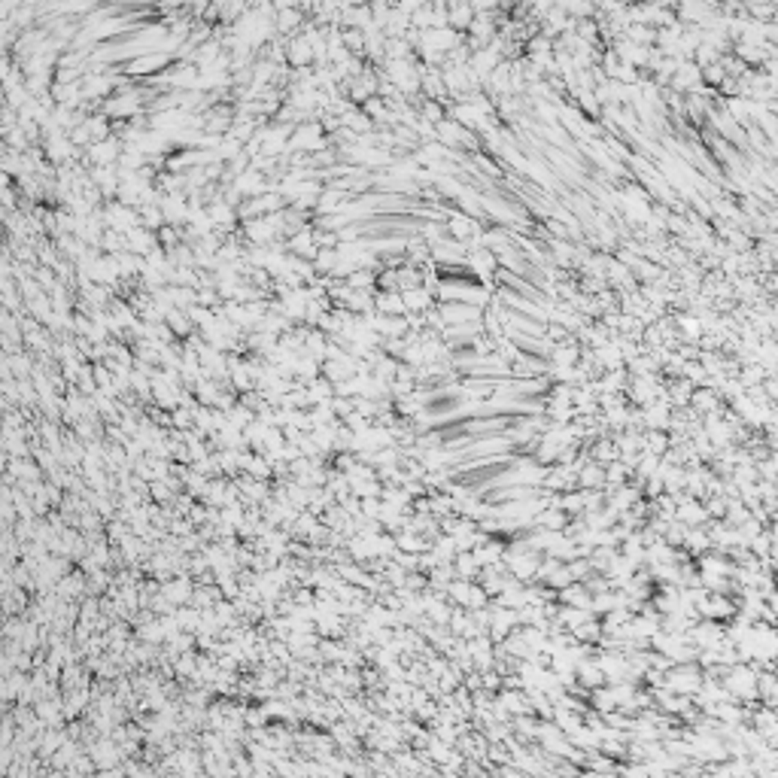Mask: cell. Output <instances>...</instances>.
Segmentation results:
<instances>
[{
	"instance_id": "3",
	"label": "cell",
	"mask_w": 778,
	"mask_h": 778,
	"mask_svg": "<svg viewBox=\"0 0 778 778\" xmlns=\"http://www.w3.org/2000/svg\"><path fill=\"white\" fill-rule=\"evenodd\" d=\"M371 307H374V314H380V316H404V301H401L399 289H389V292L374 289V295H371Z\"/></svg>"
},
{
	"instance_id": "13",
	"label": "cell",
	"mask_w": 778,
	"mask_h": 778,
	"mask_svg": "<svg viewBox=\"0 0 778 778\" xmlns=\"http://www.w3.org/2000/svg\"><path fill=\"white\" fill-rule=\"evenodd\" d=\"M623 37L638 46H654V37H657V28H647V25H629L623 30Z\"/></svg>"
},
{
	"instance_id": "7",
	"label": "cell",
	"mask_w": 778,
	"mask_h": 778,
	"mask_svg": "<svg viewBox=\"0 0 778 778\" xmlns=\"http://www.w3.org/2000/svg\"><path fill=\"white\" fill-rule=\"evenodd\" d=\"M681 547H684V551H687L690 556H699V553H705L708 547H712V538H708V532L703 529V526H687Z\"/></svg>"
},
{
	"instance_id": "1",
	"label": "cell",
	"mask_w": 778,
	"mask_h": 778,
	"mask_svg": "<svg viewBox=\"0 0 778 778\" xmlns=\"http://www.w3.org/2000/svg\"><path fill=\"white\" fill-rule=\"evenodd\" d=\"M484 307L468 301H441L438 304V316L444 325H459V323H471V319H480Z\"/></svg>"
},
{
	"instance_id": "16",
	"label": "cell",
	"mask_w": 778,
	"mask_h": 778,
	"mask_svg": "<svg viewBox=\"0 0 778 778\" xmlns=\"http://www.w3.org/2000/svg\"><path fill=\"white\" fill-rule=\"evenodd\" d=\"M486 605H490V596H486V590H484V587H480L477 581H471L468 599H465V608H468V611H475V608H486Z\"/></svg>"
},
{
	"instance_id": "5",
	"label": "cell",
	"mask_w": 778,
	"mask_h": 778,
	"mask_svg": "<svg viewBox=\"0 0 778 778\" xmlns=\"http://www.w3.org/2000/svg\"><path fill=\"white\" fill-rule=\"evenodd\" d=\"M575 480H578V486H581V490H602V486H605V465L587 459L581 468H578Z\"/></svg>"
},
{
	"instance_id": "6",
	"label": "cell",
	"mask_w": 778,
	"mask_h": 778,
	"mask_svg": "<svg viewBox=\"0 0 778 778\" xmlns=\"http://www.w3.org/2000/svg\"><path fill=\"white\" fill-rule=\"evenodd\" d=\"M432 298L435 295L423 286H414V289H401V301H404V314H423V310L432 307Z\"/></svg>"
},
{
	"instance_id": "19",
	"label": "cell",
	"mask_w": 778,
	"mask_h": 778,
	"mask_svg": "<svg viewBox=\"0 0 778 778\" xmlns=\"http://www.w3.org/2000/svg\"><path fill=\"white\" fill-rule=\"evenodd\" d=\"M298 21H301V15H298V12H292V10H283V12H280V28H283V30L295 28Z\"/></svg>"
},
{
	"instance_id": "4",
	"label": "cell",
	"mask_w": 778,
	"mask_h": 778,
	"mask_svg": "<svg viewBox=\"0 0 778 778\" xmlns=\"http://www.w3.org/2000/svg\"><path fill=\"white\" fill-rule=\"evenodd\" d=\"M575 681L581 684L584 690H593V687H599V684H605V675H602V669H599L596 660L584 657V660L575 663Z\"/></svg>"
},
{
	"instance_id": "10",
	"label": "cell",
	"mask_w": 778,
	"mask_h": 778,
	"mask_svg": "<svg viewBox=\"0 0 778 778\" xmlns=\"http://www.w3.org/2000/svg\"><path fill=\"white\" fill-rule=\"evenodd\" d=\"M453 571H456V578H465V581H475L477 571H480V566L475 562V556H471V551H459V553L453 556Z\"/></svg>"
},
{
	"instance_id": "14",
	"label": "cell",
	"mask_w": 778,
	"mask_h": 778,
	"mask_svg": "<svg viewBox=\"0 0 778 778\" xmlns=\"http://www.w3.org/2000/svg\"><path fill=\"white\" fill-rule=\"evenodd\" d=\"M727 79V70H723V64H721V58L714 61V64H708V67H703V86H712L714 91H718V86L721 82Z\"/></svg>"
},
{
	"instance_id": "8",
	"label": "cell",
	"mask_w": 778,
	"mask_h": 778,
	"mask_svg": "<svg viewBox=\"0 0 778 778\" xmlns=\"http://www.w3.org/2000/svg\"><path fill=\"white\" fill-rule=\"evenodd\" d=\"M471 19H475V10H471L468 0H459V3H450L447 6V28L462 30V34H465V28L471 25Z\"/></svg>"
},
{
	"instance_id": "12",
	"label": "cell",
	"mask_w": 778,
	"mask_h": 778,
	"mask_svg": "<svg viewBox=\"0 0 778 778\" xmlns=\"http://www.w3.org/2000/svg\"><path fill=\"white\" fill-rule=\"evenodd\" d=\"M757 703L775 705V675L772 672H757Z\"/></svg>"
},
{
	"instance_id": "11",
	"label": "cell",
	"mask_w": 778,
	"mask_h": 778,
	"mask_svg": "<svg viewBox=\"0 0 778 778\" xmlns=\"http://www.w3.org/2000/svg\"><path fill=\"white\" fill-rule=\"evenodd\" d=\"M560 508L566 511L569 517H581L584 514V493L578 490H566V493H560Z\"/></svg>"
},
{
	"instance_id": "9",
	"label": "cell",
	"mask_w": 778,
	"mask_h": 778,
	"mask_svg": "<svg viewBox=\"0 0 778 778\" xmlns=\"http://www.w3.org/2000/svg\"><path fill=\"white\" fill-rule=\"evenodd\" d=\"M569 632L578 638V642L596 647L599 638H602V623H599V617H590V620H584V623H578V627H571Z\"/></svg>"
},
{
	"instance_id": "17",
	"label": "cell",
	"mask_w": 778,
	"mask_h": 778,
	"mask_svg": "<svg viewBox=\"0 0 778 778\" xmlns=\"http://www.w3.org/2000/svg\"><path fill=\"white\" fill-rule=\"evenodd\" d=\"M334 265H338V249H325V253L316 256V268L319 271H334Z\"/></svg>"
},
{
	"instance_id": "18",
	"label": "cell",
	"mask_w": 778,
	"mask_h": 778,
	"mask_svg": "<svg viewBox=\"0 0 778 778\" xmlns=\"http://www.w3.org/2000/svg\"><path fill=\"white\" fill-rule=\"evenodd\" d=\"M162 61H164L162 55H152V58H140V61H137V64H131V70H134V73H143V70H152V67H158V64H162Z\"/></svg>"
},
{
	"instance_id": "20",
	"label": "cell",
	"mask_w": 778,
	"mask_h": 778,
	"mask_svg": "<svg viewBox=\"0 0 778 778\" xmlns=\"http://www.w3.org/2000/svg\"><path fill=\"white\" fill-rule=\"evenodd\" d=\"M475 164H477V167H484V173H490V177H499V167H495V164L490 162V158L477 155V158H475Z\"/></svg>"
},
{
	"instance_id": "15",
	"label": "cell",
	"mask_w": 778,
	"mask_h": 778,
	"mask_svg": "<svg viewBox=\"0 0 778 778\" xmlns=\"http://www.w3.org/2000/svg\"><path fill=\"white\" fill-rule=\"evenodd\" d=\"M289 61L292 64H307V61H314V49H310L307 40H295L292 46H289Z\"/></svg>"
},
{
	"instance_id": "2",
	"label": "cell",
	"mask_w": 778,
	"mask_h": 778,
	"mask_svg": "<svg viewBox=\"0 0 778 778\" xmlns=\"http://www.w3.org/2000/svg\"><path fill=\"white\" fill-rule=\"evenodd\" d=\"M465 265H468L471 271L477 274L480 280H490L495 268H499V262H495V253H490L486 247H480V243H475V247H468V253H465Z\"/></svg>"
}]
</instances>
